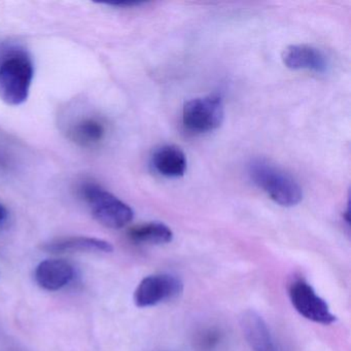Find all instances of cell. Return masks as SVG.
<instances>
[{"mask_svg":"<svg viewBox=\"0 0 351 351\" xmlns=\"http://www.w3.org/2000/svg\"><path fill=\"white\" fill-rule=\"evenodd\" d=\"M34 77V63L27 52L19 47L0 49V99L11 106H19L29 96Z\"/></svg>","mask_w":351,"mask_h":351,"instance_id":"1","label":"cell"},{"mask_svg":"<svg viewBox=\"0 0 351 351\" xmlns=\"http://www.w3.org/2000/svg\"><path fill=\"white\" fill-rule=\"evenodd\" d=\"M223 340V332L217 328H207L201 330L195 339L197 351H215Z\"/></svg>","mask_w":351,"mask_h":351,"instance_id":"14","label":"cell"},{"mask_svg":"<svg viewBox=\"0 0 351 351\" xmlns=\"http://www.w3.org/2000/svg\"><path fill=\"white\" fill-rule=\"evenodd\" d=\"M282 61L291 71H309L324 73L330 67L328 57L322 51L308 45H291L285 49Z\"/></svg>","mask_w":351,"mask_h":351,"instance_id":"7","label":"cell"},{"mask_svg":"<svg viewBox=\"0 0 351 351\" xmlns=\"http://www.w3.org/2000/svg\"><path fill=\"white\" fill-rule=\"evenodd\" d=\"M80 195L94 219L104 227L122 229L134 217V213L128 204L95 182L82 184Z\"/></svg>","mask_w":351,"mask_h":351,"instance_id":"3","label":"cell"},{"mask_svg":"<svg viewBox=\"0 0 351 351\" xmlns=\"http://www.w3.org/2000/svg\"><path fill=\"white\" fill-rule=\"evenodd\" d=\"M36 283L46 291H59L75 278V268L63 258H48L36 267L34 272Z\"/></svg>","mask_w":351,"mask_h":351,"instance_id":"8","label":"cell"},{"mask_svg":"<svg viewBox=\"0 0 351 351\" xmlns=\"http://www.w3.org/2000/svg\"><path fill=\"white\" fill-rule=\"evenodd\" d=\"M184 291V283L168 273L145 277L134 291V303L139 308H149L172 301Z\"/></svg>","mask_w":351,"mask_h":351,"instance_id":"5","label":"cell"},{"mask_svg":"<svg viewBox=\"0 0 351 351\" xmlns=\"http://www.w3.org/2000/svg\"><path fill=\"white\" fill-rule=\"evenodd\" d=\"M106 127L96 117H86L71 125L67 136L82 147H94L106 138Z\"/></svg>","mask_w":351,"mask_h":351,"instance_id":"12","label":"cell"},{"mask_svg":"<svg viewBox=\"0 0 351 351\" xmlns=\"http://www.w3.org/2000/svg\"><path fill=\"white\" fill-rule=\"evenodd\" d=\"M43 250L51 254H65V252H104L110 254L114 250L112 244L99 238L86 236H71L58 238L47 242Z\"/></svg>","mask_w":351,"mask_h":351,"instance_id":"11","label":"cell"},{"mask_svg":"<svg viewBox=\"0 0 351 351\" xmlns=\"http://www.w3.org/2000/svg\"><path fill=\"white\" fill-rule=\"evenodd\" d=\"M289 295L295 309L306 319L324 326L336 322V315L332 313L328 303L307 281L303 279L293 281L289 285Z\"/></svg>","mask_w":351,"mask_h":351,"instance_id":"6","label":"cell"},{"mask_svg":"<svg viewBox=\"0 0 351 351\" xmlns=\"http://www.w3.org/2000/svg\"><path fill=\"white\" fill-rule=\"evenodd\" d=\"M240 326L252 351H278L268 324L258 312H244L240 317Z\"/></svg>","mask_w":351,"mask_h":351,"instance_id":"9","label":"cell"},{"mask_svg":"<svg viewBox=\"0 0 351 351\" xmlns=\"http://www.w3.org/2000/svg\"><path fill=\"white\" fill-rule=\"evenodd\" d=\"M129 238L137 244L162 245L170 243L173 239V232L165 223L149 221L131 228Z\"/></svg>","mask_w":351,"mask_h":351,"instance_id":"13","label":"cell"},{"mask_svg":"<svg viewBox=\"0 0 351 351\" xmlns=\"http://www.w3.org/2000/svg\"><path fill=\"white\" fill-rule=\"evenodd\" d=\"M151 162L156 172L169 178H182L188 167L186 154L180 147L172 145H162L155 149Z\"/></svg>","mask_w":351,"mask_h":351,"instance_id":"10","label":"cell"},{"mask_svg":"<svg viewBox=\"0 0 351 351\" xmlns=\"http://www.w3.org/2000/svg\"><path fill=\"white\" fill-rule=\"evenodd\" d=\"M225 119V106L221 97L215 95L195 98L184 104L182 123L194 133L217 130Z\"/></svg>","mask_w":351,"mask_h":351,"instance_id":"4","label":"cell"},{"mask_svg":"<svg viewBox=\"0 0 351 351\" xmlns=\"http://www.w3.org/2000/svg\"><path fill=\"white\" fill-rule=\"evenodd\" d=\"M247 170L252 182L280 206H295L303 199V191L297 180L276 164L258 158L250 161Z\"/></svg>","mask_w":351,"mask_h":351,"instance_id":"2","label":"cell"},{"mask_svg":"<svg viewBox=\"0 0 351 351\" xmlns=\"http://www.w3.org/2000/svg\"><path fill=\"white\" fill-rule=\"evenodd\" d=\"M9 217V211H8L7 207L0 202V226L3 225Z\"/></svg>","mask_w":351,"mask_h":351,"instance_id":"15","label":"cell"}]
</instances>
